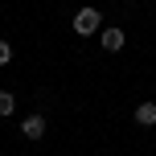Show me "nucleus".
<instances>
[{"label": "nucleus", "instance_id": "nucleus-1", "mask_svg": "<svg viewBox=\"0 0 156 156\" xmlns=\"http://www.w3.org/2000/svg\"><path fill=\"white\" fill-rule=\"evenodd\" d=\"M103 29V12L99 8H78L74 12V33L78 37H90V33H99Z\"/></svg>", "mask_w": 156, "mask_h": 156}, {"label": "nucleus", "instance_id": "nucleus-2", "mask_svg": "<svg viewBox=\"0 0 156 156\" xmlns=\"http://www.w3.org/2000/svg\"><path fill=\"white\" fill-rule=\"evenodd\" d=\"M99 41H103L107 54H119V49H123V29H119V25H107V29L99 33Z\"/></svg>", "mask_w": 156, "mask_h": 156}, {"label": "nucleus", "instance_id": "nucleus-3", "mask_svg": "<svg viewBox=\"0 0 156 156\" xmlns=\"http://www.w3.org/2000/svg\"><path fill=\"white\" fill-rule=\"evenodd\" d=\"M21 132H25V140H41V136H45V119H41V115H29L21 123Z\"/></svg>", "mask_w": 156, "mask_h": 156}, {"label": "nucleus", "instance_id": "nucleus-4", "mask_svg": "<svg viewBox=\"0 0 156 156\" xmlns=\"http://www.w3.org/2000/svg\"><path fill=\"white\" fill-rule=\"evenodd\" d=\"M136 123H140V127H152L156 123V103H140V107H136Z\"/></svg>", "mask_w": 156, "mask_h": 156}, {"label": "nucleus", "instance_id": "nucleus-5", "mask_svg": "<svg viewBox=\"0 0 156 156\" xmlns=\"http://www.w3.org/2000/svg\"><path fill=\"white\" fill-rule=\"evenodd\" d=\"M16 111V94L12 90H0V115H12Z\"/></svg>", "mask_w": 156, "mask_h": 156}, {"label": "nucleus", "instance_id": "nucleus-6", "mask_svg": "<svg viewBox=\"0 0 156 156\" xmlns=\"http://www.w3.org/2000/svg\"><path fill=\"white\" fill-rule=\"evenodd\" d=\"M12 62V49H8V41H0V66H8Z\"/></svg>", "mask_w": 156, "mask_h": 156}]
</instances>
